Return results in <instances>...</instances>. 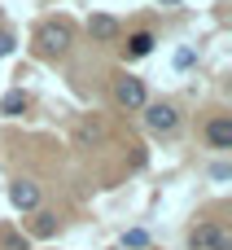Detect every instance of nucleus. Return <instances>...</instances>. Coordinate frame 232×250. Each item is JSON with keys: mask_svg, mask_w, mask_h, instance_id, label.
<instances>
[{"mask_svg": "<svg viewBox=\"0 0 232 250\" xmlns=\"http://www.w3.org/2000/svg\"><path fill=\"white\" fill-rule=\"evenodd\" d=\"M145 127L154 136H171L180 127V110L171 101H145Z\"/></svg>", "mask_w": 232, "mask_h": 250, "instance_id": "obj_1", "label": "nucleus"}, {"mask_svg": "<svg viewBox=\"0 0 232 250\" xmlns=\"http://www.w3.org/2000/svg\"><path fill=\"white\" fill-rule=\"evenodd\" d=\"M66 48H70V26H66V22H44V26H39V53L61 57Z\"/></svg>", "mask_w": 232, "mask_h": 250, "instance_id": "obj_2", "label": "nucleus"}, {"mask_svg": "<svg viewBox=\"0 0 232 250\" xmlns=\"http://www.w3.org/2000/svg\"><path fill=\"white\" fill-rule=\"evenodd\" d=\"M114 101H118L123 110H145V83L132 79V75L114 79Z\"/></svg>", "mask_w": 232, "mask_h": 250, "instance_id": "obj_3", "label": "nucleus"}, {"mask_svg": "<svg viewBox=\"0 0 232 250\" xmlns=\"http://www.w3.org/2000/svg\"><path fill=\"white\" fill-rule=\"evenodd\" d=\"M9 207L13 211H35L39 207V185L35 180H13L9 185Z\"/></svg>", "mask_w": 232, "mask_h": 250, "instance_id": "obj_4", "label": "nucleus"}, {"mask_svg": "<svg viewBox=\"0 0 232 250\" xmlns=\"http://www.w3.org/2000/svg\"><path fill=\"white\" fill-rule=\"evenodd\" d=\"M88 35H92L97 44H114V40L123 35V26H118V18H110V13H92V18H88Z\"/></svg>", "mask_w": 232, "mask_h": 250, "instance_id": "obj_5", "label": "nucleus"}, {"mask_svg": "<svg viewBox=\"0 0 232 250\" xmlns=\"http://www.w3.org/2000/svg\"><path fill=\"white\" fill-rule=\"evenodd\" d=\"M206 141H211V149H232V119L215 114L206 123Z\"/></svg>", "mask_w": 232, "mask_h": 250, "instance_id": "obj_6", "label": "nucleus"}, {"mask_svg": "<svg viewBox=\"0 0 232 250\" xmlns=\"http://www.w3.org/2000/svg\"><path fill=\"white\" fill-rule=\"evenodd\" d=\"M154 44H158V40H154L149 31H136V35H127V57H132V62H136V57H149Z\"/></svg>", "mask_w": 232, "mask_h": 250, "instance_id": "obj_7", "label": "nucleus"}, {"mask_svg": "<svg viewBox=\"0 0 232 250\" xmlns=\"http://www.w3.org/2000/svg\"><path fill=\"white\" fill-rule=\"evenodd\" d=\"M22 110H26V92H22V88H13V92H4V97H0V114L18 119Z\"/></svg>", "mask_w": 232, "mask_h": 250, "instance_id": "obj_8", "label": "nucleus"}, {"mask_svg": "<svg viewBox=\"0 0 232 250\" xmlns=\"http://www.w3.org/2000/svg\"><path fill=\"white\" fill-rule=\"evenodd\" d=\"M101 136H105V127H101L97 119H83V123L75 127V141H79V145H97Z\"/></svg>", "mask_w": 232, "mask_h": 250, "instance_id": "obj_9", "label": "nucleus"}, {"mask_svg": "<svg viewBox=\"0 0 232 250\" xmlns=\"http://www.w3.org/2000/svg\"><path fill=\"white\" fill-rule=\"evenodd\" d=\"M215 229H219V224H197V229L189 233V246H193V250H211V242H215Z\"/></svg>", "mask_w": 232, "mask_h": 250, "instance_id": "obj_10", "label": "nucleus"}, {"mask_svg": "<svg viewBox=\"0 0 232 250\" xmlns=\"http://www.w3.org/2000/svg\"><path fill=\"white\" fill-rule=\"evenodd\" d=\"M149 246V233H145V229H127V233H123V250H145Z\"/></svg>", "mask_w": 232, "mask_h": 250, "instance_id": "obj_11", "label": "nucleus"}, {"mask_svg": "<svg viewBox=\"0 0 232 250\" xmlns=\"http://www.w3.org/2000/svg\"><path fill=\"white\" fill-rule=\"evenodd\" d=\"M0 250H31V242H26L22 233H13V229H4V233H0Z\"/></svg>", "mask_w": 232, "mask_h": 250, "instance_id": "obj_12", "label": "nucleus"}, {"mask_svg": "<svg viewBox=\"0 0 232 250\" xmlns=\"http://www.w3.org/2000/svg\"><path fill=\"white\" fill-rule=\"evenodd\" d=\"M53 224H57V215H48V211H39V215H35V233H39V237H48V233H53Z\"/></svg>", "mask_w": 232, "mask_h": 250, "instance_id": "obj_13", "label": "nucleus"}, {"mask_svg": "<svg viewBox=\"0 0 232 250\" xmlns=\"http://www.w3.org/2000/svg\"><path fill=\"white\" fill-rule=\"evenodd\" d=\"M211 250H232V233L224 229V224L215 229V242H211Z\"/></svg>", "mask_w": 232, "mask_h": 250, "instance_id": "obj_14", "label": "nucleus"}, {"mask_svg": "<svg viewBox=\"0 0 232 250\" xmlns=\"http://www.w3.org/2000/svg\"><path fill=\"white\" fill-rule=\"evenodd\" d=\"M18 48V40H13V31H0V57H9Z\"/></svg>", "mask_w": 232, "mask_h": 250, "instance_id": "obj_15", "label": "nucleus"}, {"mask_svg": "<svg viewBox=\"0 0 232 250\" xmlns=\"http://www.w3.org/2000/svg\"><path fill=\"white\" fill-rule=\"evenodd\" d=\"M175 66L189 70V66H193V48H180V53H175Z\"/></svg>", "mask_w": 232, "mask_h": 250, "instance_id": "obj_16", "label": "nucleus"}, {"mask_svg": "<svg viewBox=\"0 0 232 250\" xmlns=\"http://www.w3.org/2000/svg\"><path fill=\"white\" fill-rule=\"evenodd\" d=\"M158 4H180V0H158Z\"/></svg>", "mask_w": 232, "mask_h": 250, "instance_id": "obj_17", "label": "nucleus"}]
</instances>
